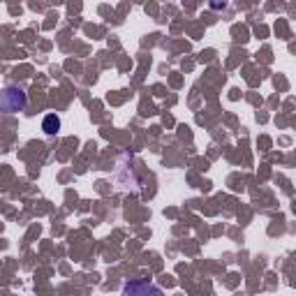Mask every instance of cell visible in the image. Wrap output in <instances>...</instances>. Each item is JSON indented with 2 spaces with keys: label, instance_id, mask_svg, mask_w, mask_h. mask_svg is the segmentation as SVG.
<instances>
[{
  "label": "cell",
  "instance_id": "cell-1",
  "mask_svg": "<svg viewBox=\"0 0 296 296\" xmlns=\"http://www.w3.org/2000/svg\"><path fill=\"white\" fill-rule=\"evenodd\" d=\"M28 104V95L19 86H7L0 90V111L5 114H19Z\"/></svg>",
  "mask_w": 296,
  "mask_h": 296
},
{
  "label": "cell",
  "instance_id": "cell-2",
  "mask_svg": "<svg viewBox=\"0 0 296 296\" xmlns=\"http://www.w3.org/2000/svg\"><path fill=\"white\" fill-rule=\"evenodd\" d=\"M121 296H164L160 287H155L153 283H146V280H130L123 287Z\"/></svg>",
  "mask_w": 296,
  "mask_h": 296
},
{
  "label": "cell",
  "instance_id": "cell-3",
  "mask_svg": "<svg viewBox=\"0 0 296 296\" xmlns=\"http://www.w3.org/2000/svg\"><path fill=\"white\" fill-rule=\"evenodd\" d=\"M42 130H44V135L54 137L61 132V118L56 114H47L44 116V121H42Z\"/></svg>",
  "mask_w": 296,
  "mask_h": 296
}]
</instances>
